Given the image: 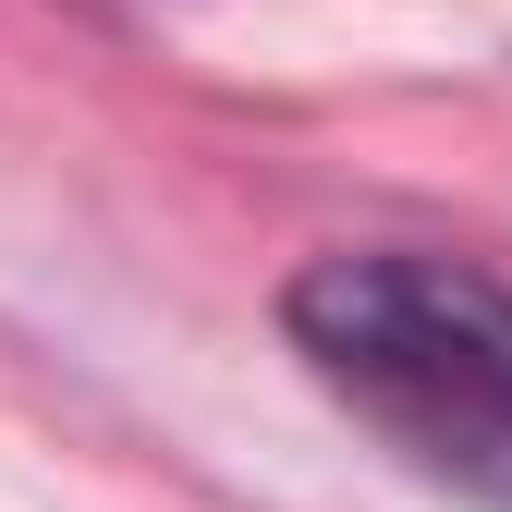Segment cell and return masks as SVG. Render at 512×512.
Returning a JSON list of instances; mask_svg holds the SVG:
<instances>
[{"instance_id": "1", "label": "cell", "mask_w": 512, "mask_h": 512, "mask_svg": "<svg viewBox=\"0 0 512 512\" xmlns=\"http://www.w3.org/2000/svg\"><path fill=\"white\" fill-rule=\"evenodd\" d=\"M281 330L391 464L512 512V281L427 244H342L293 269Z\"/></svg>"}]
</instances>
